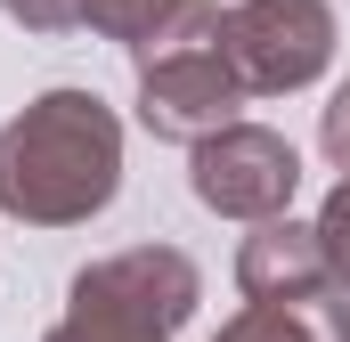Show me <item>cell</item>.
Wrapping results in <instances>:
<instances>
[{"mask_svg": "<svg viewBox=\"0 0 350 342\" xmlns=\"http://www.w3.org/2000/svg\"><path fill=\"white\" fill-rule=\"evenodd\" d=\"M122 187V122L98 90H41L0 122V212L25 228H82Z\"/></svg>", "mask_w": 350, "mask_h": 342, "instance_id": "6da1fadb", "label": "cell"}, {"mask_svg": "<svg viewBox=\"0 0 350 342\" xmlns=\"http://www.w3.org/2000/svg\"><path fill=\"white\" fill-rule=\"evenodd\" d=\"M318 147H326V163L350 179V82L334 90V98H326V114H318Z\"/></svg>", "mask_w": 350, "mask_h": 342, "instance_id": "30bf717a", "label": "cell"}, {"mask_svg": "<svg viewBox=\"0 0 350 342\" xmlns=\"http://www.w3.org/2000/svg\"><path fill=\"white\" fill-rule=\"evenodd\" d=\"M82 8L90 33H106V41H122L131 57L147 49V41H163L179 16H187V0H74Z\"/></svg>", "mask_w": 350, "mask_h": 342, "instance_id": "52a82bcc", "label": "cell"}, {"mask_svg": "<svg viewBox=\"0 0 350 342\" xmlns=\"http://www.w3.org/2000/svg\"><path fill=\"white\" fill-rule=\"evenodd\" d=\"M0 8H8L25 33H66V25H82V8H74V0H0Z\"/></svg>", "mask_w": 350, "mask_h": 342, "instance_id": "8fae6325", "label": "cell"}, {"mask_svg": "<svg viewBox=\"0 0 350 342\" xmlns=\"http://www.w3.org/2000/svg\"><path fill=\"white\" fill-rule=\"evenodd\" d=\"M237 285L253 310H318L334 293V269L318 253V228L301 220H261L237 253Z\"/></svg>", "mask_w": 350, "mask_h": 342, "instance_id": "8992f818", "label": "cell"}, {"mask_svg": "<svg viewBox=\"0 0 350 342\" xmlns=\"http://www.w3.org/2000/svg\"><path fill=\"white\" fill-rule=\"evenodd\" d=\"M220 49H228L245 98L310 90L334 66V8L326 0H237L220 25Z\"/></svg>", "mask_w": 350, "mask_h": 342, "instance_id": "277c9868", "label": "cell"}, {"mask_svg": "<svg viewBox=\"0 0 350 342\" xmlns=\"http://www.w3.org/2000/svg\"><path fill=\"white\" fill-rule=\"evenodd\" d=\"M310 318H318V334H326V342H350V293H326Z\"/></svg>", "mask_w": 350, "mask_h": 342, "instance_id": "7c38bea8", "label": "cell"}, {"mask_svg": "<svg viewBox=\"0 0 350 342\" xmlns=\"http://www.w3.org/2000/svg\"><path fill=\"white\" fill-rule=\"evenodd\" d=\"M310 228H318V253H326V269H334V293H350V179L318 204Z\"/></svg>", "mask_w": 350, "mask_h": 342, "instance_id": "9c48e42d", "label": "cell"}, {"mask_svg": "<svg viewBox=\"0 0 350 342\" xmlns=\"http://www.w3.org/2000/svg\"><path fill=\"white\" fill-rule=\"evenodd\" d=\"M212 342H326L310 310H237Z\"/></svg>", "mask_w": 350, "mask_h": 342, "instance_id": "ba28073f", "label": "cell"}, {"mask_svg": "<svg viewBox=\"0 0 350 342\" xmlns=\"http://www.w3.org/2000/svg\"><path fill=\"white\" fill-rule=\"evenodd\" d=\"M196 302H204V277L179 245H131L74 277L49 342H172L196 318Z\"/></svg>", "mask_w": 350, "mask_h": 342, "instance_id": "7a4b0ae2", "label": "cell"}, {"mask_svg": "<svg viewBox=\"0 0 350 342\" xmlns=\"http://www.w3.org/2000/svg\"><path fill=\"white\" fill-rule=\"evenodd\" d=\"M220 25L228 16L212 0H187V16L172 33L139 49V122L155 139H172V147L220 139L237 122V106H245V82H237V66L220 49Z\"/></svg>", "mask_w": 350, "mask_h": 342, "instance_id": "3957f363", "label": "cell"}, {"mask_svg": "<svg viewBox=\"0 0 350 342\" xmlns=\"http://www.w3.org/2000/svg\"><path fill=\"white\" fill-rule=\"evenodd\" d=\"M187 187L220 220H285V204L301 187V155H293V139H277L261 122H228L220 139L196 147Z\"/></svg>", "mask_w": 350, "mask_h": 342, "instance_id": "5b68a950", "label": "cell"}]
</instances>
